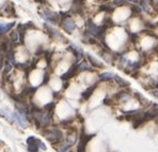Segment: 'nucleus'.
I'll return each mask as SVG.
<instances>
[{"mask_svg":"<svg viewBox=\"0 0 158 152\" xmlns=\"http://www.w3.org/2000/svg\"><path fill=\"white\" fill-rule=\"evenodd\" d=\"M113 6L127 7V6H131V2H128L127 0H113Z\"/></svg>","mask_w":158,"mask_h":152,"instance_id":"obj_17","label":"nucleus"},{"mask_svg":"<svg viewBox=\"0 0 158 152\" xmlns=\"http://www.w3.org/2000/svg\"><path fill=\"white\" fill-rule=\"evenodd\" d=\"M78 65H79V71H90L91 70L90 64L85 61L80 62V63H78Z\"/></svg>","mask_w":158,"mask_h":152,"instance_id":"obj_18","label":"nucleus"},{"mask_svg":"<svg viewBox=\"0 0 158 152\" xmlns=\"http://www.w3.org/2000/svg\"><path fill=\"white\" fill-rule=\"evenodd\" d=\"M43 133L50 144H61L63 140V134L61 130L58 128H46Z\"/></svg>","mask_w":158,"mask_h":152,"instance_id":"obj_2","label":"nucleus"},{"mask_svg":"<svg viewBox=\"0 0 158 152\" xmlns=\"http://www.w3.org/2000/svg\"><path fill=\"white\" fill-rule=\"evenodd\" d=\"M151 94H152L154 98L158 99V89H154V90H152L151 91Z\"/></svg>","mask_w":158,"mask_h":152,"instance_id":"obj_23","label":"nucleus"},{"mask_svg":"<svg viewBox=\"0 0 158 152\" xmlns=\"http://www.w3.org/2000/svg\"><path fill=\"white\" fill-rule=\"evenodd\" d=\"M78 71H79L78 63H73L71 65V67H69V69L65 72V73H64L63 75H61V79H62V80H69V79H71L72 77L75 76L76 74H77Z\"/></svg>","mask_w":158,"mask_h":152,"instance_id":"obj_7","label":"nucleus"},{"mask_svg":"<svg viewBox=\"0 0 158 152\" xmlns=\"http://www.w3.org/2000/svg\"><path fill=\"white\" fill-rule=\"evenodd\" d=\"M3 67V61H2V58H1V56H0V69Z\"/></svg>","mask_w":158,"mask_h":152,"instance_id":"obj_26","label":"nucleus"},{"mask_svg":"<svg viewBox=\"0 0 158 152\" xmlns=\"http://www.w3.org/2000/svg\"><path fill=\"white\" fill-rule=\"evenodd\" d=\"M85 56H87L88 61L90 62V64H91L92 67H104L103 62H101L98 59H96L95 57H93L92 55H90V54H85Z\"/></svg>","mask_w":158,"mask_h":152,"instance_id":"obj_10","label":"nucleus"},{"mask_svg":"<svg viewBox=\"0 0 158 152\" xmlns=\"http://www.w3.org/2000/svg\"><path fill=\"white\" fill-rule=\"evenodd\" d=\"M61 27L65 30L67 33H72V32L77 28V25H76V23L74 22L72 18L67 17L61 20Z\"/></svg>","mask_w":158,"mask_h":152,"instance_id":"obj_5","label":"nucleus"},{"mask_svg":"<svg viewBox=\"0 0 158 152\" xmlns=\"http://www.w3.org/2000/svg\"><path fill=\"white\" fill-rule=\"evenodd\" d=\"M113 79L115 80V83L118 84L120 87H129V83L127 80H125V79H123L122 77L118 76V75H114V77H113Z\"/></svg>","mask_w":158,"mask_h":152,"instance_id":"obj_14","label":"nucleus"},{"mask_svg":"<svg viewBox=\"0 0 158 152\" xmlns=\"http://www.w3.org/2000/svg\"><path fill=\"white\" fill-rule=\"evenodd\" d=\"M97 87V84H95V85H92L91 87H89L87 89V90H85L82 93H81V98H82L83 100H88L90 99V97L93 94V92H94V90L96 89Z\"/></svg>","mask_w":158,"mask_h":152,"instance_id":"obj_11","label":"nucleus"},{"mask_svg":"<svg viewBox=\"0 0 158 152\" xmlns=\"http://www.w3.org/2000/svg\"><path fill=\"white\" fill-rule=\"evenodd\" d=\"M18 40H20L19 33H18L17 30H15V31L12 32V36H11V41H12L13 43H17Z\"/></svg>","mask_w":158,"mask_h":152,"instance_id":"obj_21","label":"nucleus"},{"mask_svg":"<svg viewBox=\"0 0 158 152\" xmlns=\"http://www.w3.org/2000/svg\"><path fill=\"white\" fill-rule=\"evenodd\" d=\"M11 117H12V120L16 121V122H17L20 127H25V124H26V121H25V119H26V118H25L22 114L17 113V111H14V113L11 114Z\"/></svg>","mask_w":158,"mask_h":152,"instance_id":"obj_8","label":"nucleus"},{"mask_svg":"<svg viewBox=\"0 0 158 152\" xmlns=\"http://www.w3.org/2000/svg\"><path fill=\"white\" fill-rule=\"evenodd\" d=\"M131 17L132 16H136L141 14V8L139 6H136V4H131Z\"/></svg>","mask_w":158,"mask_h":152,"instance_id":"obj_16","label":"nucleus"},{"mask_svg":"<svg viewBox=\"0 0 158 152\" xmlns=\"http://www.w3.org/2000/svg\"><path fill=\"white\" fill-rule=\"evenodd\" d=\"M15 26V23H10V24H0V34H6Z\"/></svg>","mask_w":158,"mask_h":152,"instance_id":"obj_13","label":"nucleus"},{"mask_svg":"<svg viewBox=\"0 0 158 152\" xmlns=\"http://www.w3.org/2000/svg\"><path fill=\"white\" fill-rule=\"evenodd\" d=\"M39 149L46 150L45 144L41 141L40 139L35 138L33 136H30L27 138V150L28 152H38Z\"/></svg>","mask_w":158,"mask_h":152,"instance_id":"obj_3","label":"nucleus"},{"mask_svg":"<svg viewBox=\"0 0 158 152\" xmlns=\"http://www.w3.org/2000/svg\"><path fill=\"white\" fill-rule=\"evenodd\" d=\"M36 2H40L41 4H45L46 3V0H35Z\"/></svg>","mask_w":158,"mask_h":152,"instance_id":"obj_25","label":"nucleus"},{"mask_svg":"<svg viewBox=\"0 0 158 152\" xmlns=\"http://www.w3.org/2000/svg\"><path fill=\"white\" fill-rule=\"evenodd\" d=\"M48 80H49V75H48V74H45V75H44V79H43V83H42V85H45V84H47Z\"/></svg>","mask_w":158,"mask_h":152,"instance_id":"obj_24","label":"nucleus"},{"mask_svg":"<svg viewBox=\"0 0 158 152\" xmlns=\"http://www.w3.org/2000/svg\"><path fill=\"white\" fill-rule=\"evenodd\" d=\"M103 1H108V0H103Z\"/></svg>","mask_w":158,"mask_h":152,"instance_id":"obj_28","label":"nucleus"},{"mask_svg":"<svg viewBox=\"0 0 158 152\" xmlns=\"http://www.w3.org/2000/svg\"><path fill=\"white\" fill-rule=\"evenodd\" d=\"M128 2H132V3H137V2H139L140 0H127Z\"/></svg>","mask_w":158,"mask_h":152,"instance_id":"obj_27","label":"nucleus"},{"mask_svg":"<svg viewBox=\"0 0 158 152\" xmlns=\"http://www.w3.org/2000/svg\"><path fill=\"white\" fill-rule=\"evenodd\" d=\"M6 57H8V61L9 62H11V63H14V61H15V54H14L13 50H8Z\"/></svg>","mask_w":158,"mask_h":152,"instance_id":"obj_20","label":"nucleus"},{"mask_svg":"<svg viewBox=\"0 0 158 152\" xmlns=\"http://www.w3.org/2000/svg\"><path fill=\"white\" fill-rule=\"evenodd\" d=\"M114 75L115 74L111 73V72H105V73L99 74V79L103 81H109V80H111V79H113Z\"/></svg>","mask_w":158,"mask_h":152,"instance_id":"obj_15","label":"nucleus"},{"mask_svg":"<svg viewBox=\"0 0 158 152\" xmlns=\"http://www.w3.org/2000/svg\"><path fill=\"white\" fill-rule=\"evenodd\" d=\"M85 3V0H74L73 1V6L76 7H82Z\"/></svg>","mask_w":158,"mask_h":152,"instance_id":"obj_22","label":"nucleus"},{"mask_svg":"<svg viewBox=\"0 0 158 152\" xmlns=\"http://www.w3.org/2000/svg\"><path fill=\"white\" fill-rule=\"evenodd\" d=\"M99 11H103V12H107V13H111L113 11V8L110 6V4H103V6L99 7Z\"/></svg>","mask_w":158,"mask_h":152,"instance_id":"obj_19","label":"nucleus"},{"mask_svg":"<svg viewBox=\"0 0 158 152\" xmlns=\"http://www.w3.org/2000/svg\"><path fill=\"white\" fill-rule=\"evenodd\" d=\"M1 142H2V141H1V140H0V144H1Z\"/></svg>","mask_w":158,"mask_h":152,"instance_id":"obj_29","label":"nucleus"},{"mask_svg":"<svg viewBox=\"0 0 158 152\" xmlns=\"http://www.w3.org/2000/svg\"><path fill=\"white\" fill-rule=\"evenodd\" d=\"M69 50L74 54V56H75V58L77 60L80 59V58H82L83 51L80 47H78L77 45H75V44H71V45L69 46Z\"/></svg>","mask_w":158,"mask_h":152,"instance_id":"obj_9","label":"nucleus"},{"mask_svg":"<svg viewBox=\"0 0 158 152\" xmlns=\"http://www.w3.org/2000/svg\"><path fill=\"white\" fill-rule=\"evenodd\" d=\"M55 107V103H49L48 105L44 106L43 108H35L32 113L34 122L38 127L41 128H48L52 123V111Z\"/></svg>","mask_w":158,"mask_h":152,"instance_id":"obj_1","label":"nucleus"},{"mask_svg":"<svg viewBox=\"0 0 158 152\" xmlns=\"http://www.w3.org/2000/svg\"><path fill=\"white\" fill-rule=\"evenodd\" d=\"M44 27L46 28V30H47V32L49 33V36L52 37V38H63L62 37V34L60 33L59 31H57L56 29H53L52 27H50V26H48V25H44Z\"/></svg>","mask_w":158,"mask_h":152,"instance_id":"obj_12","label":"nucleus"},{"mask_svg":"<svg viewBox=\"0 0 158 152\" xmlns=\"http://www.w3.org/2000/svg\"><path fill=\"white\" fill-rule=\"evenodd\" d=\"M93 136H94V134L87 135V134H85V133H82V135L80 136V139H79V142H78L77 152H85L87 144L90 141V139H91Z\"/></svg>","mask_w":158,"mask_h":152,"instance_id":"obj_6","label":"nucleus"},{"mask_svg":"<svg viewBox=\"0 0 158 152\" xmlns=\"http://www.w3.org/2000/svg\"><path fill=\"white\" fill-rule=\"evenodd\" d=\"M41 15L44 20H47V22H49V23H52V24H59L60 20H61L59 14L52 12V11H49V10L43 11V13H42Z\"/></svg>","mask_w":158,"mask_h":152,"instance_id":"obj_4","label":"nucleus"}]
</instances>
